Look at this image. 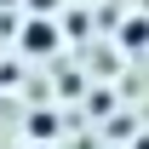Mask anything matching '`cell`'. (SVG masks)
<instances>
[{
	"mask_svg": "<svg viewBox=\"0 0 149 149\" xmlns=\"http://www.w3.org/2000/svg\"><path fill=\"white\" fill-rule=\"evenodd\" d=\"M120 40H126V46H149V17H132Z\"/></svg>",
	"mask_w": 149,
	"mask_h": 149,
	"instance_id": "obj_2",
	"label": "cell"
},
{
	"mask_svg": "<svg viewBox=\"0 0 149 149\" xmlns=\"http://www.w3.org/2000/svg\"><path fill=\"white\" fill-rule=\"evenodd\" d=\"M35 149H46V143H35Z\"/></svg>",
	"mask_w": 149,
	"mask_h": 149,
	"instance_id": "obj_3",
	"label": "cell"
},
{
	"mask_svg": "<svg viewBox=\"0 0 149 149\" xmlns=\"http://www.w3.org/2000/svg\"><path fill=\"white\" fill-rule=\"evenodd\" d=\"M23 46H29V52H52V46H57V23L35 17L29 29H23Z\"/></svg>",
	"mask_w": 149,
	"mask_h": 149,
	"instance_id": "obj_1",
	"label": "cell"
}]
</instances>
